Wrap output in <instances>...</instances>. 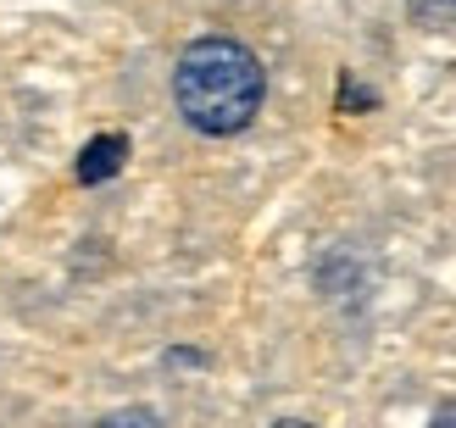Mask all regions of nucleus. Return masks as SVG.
I'll use <instances>...</instances> for the list:
<instances>
[{
	"label": "nucleus",
	"instance_id": "2",
	"mask_svg": "<svg viewBox=\"0 0 456 428\" xmlns=\"http://www.w3.org/2000/svg\"><path fill=\"white\" fill-rule=\"evenodd\" d=\"M128 162V140L123 133H101V140H89L78 150V184H101V178H111Z\"/></svg>",
	"mask_w": 456,
	"mask_h": 428
},
{
	"label": "nucleus",
	"instance_id": "3",
	"mask_svg": "<svg viewBox=\"0 0 456 428\" xmlns=\"http://www.w3.org/2000/svg\"><path fill=\"white\" fill-rule=\"evenodd\" d=\"M406 12H412V22H423V28H451L456 0H406Z\"/></svg>",
	"mask_w": 456,
	"mask_h": 428
},
{
	"label": "nucleus",
	"instance_id": "1",
	"mask_svg": "<svg viewBox=\"0 0 456 428\" xmlns=\"http://www.w3.org/2000/svg\"><path fill=\"white\" fill-rule=\"evenodd\" d=\"M262 95H267L262 61L240 39L212 34V39H195L178 56L173 101L190 117V128H200V133H240L262 111Z\"/></svg>",
	"mask_w": 456,
	"mask_h": 428
},
{
	"label": "nucleus",
	"instance_id": "6",
	"mask_svg": "<svg viewBox=\"0 0 456 428\" xmlns=\"http://www.w3.org/2000/svg\"><path fill=\"white\" fill-rule=\"evenodd\" d=\"M273 428H312V423H273Z\"/></svg>",
	"mask_w": 456,
	"mask_h": 428
},
{
	"label": "nucleus",
	"instance_id": "4",
	"mask_svg": "<svg viewBox=\"0 0 456 428\" xmlns=\"http://www.w3.org/2000/svg\"><path fill=\"white\" fill-rule=\"evenodd\" d=\"M101 428H162V417L145 412V407H123V412H111Z\"/></svg>",
	"mask_w": 456,
	"mask_h": 428
},
{
	"label": "nucleus",
	"instance_id": "5",
	"mask_svg": "<svg viewBox=\"0 0 456 428\" xmlns=\"http://www.w3.org/2000/svg\"><path fill=\"white\" fill-rule=\"evenodd\" d=\"M428 428H456V407H440V412H435V423H428Z\"/></svg>",
	"mask_w": 456,
	"mask_h": 428
}]
</instances>
